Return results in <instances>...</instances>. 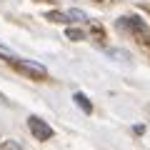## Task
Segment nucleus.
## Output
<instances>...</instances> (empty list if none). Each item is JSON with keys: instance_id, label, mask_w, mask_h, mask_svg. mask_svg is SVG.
I'll return each instance as SVG.
<instances>
[{"instance_id": "6", "label": "nucleus", "mask_w": 150, "mask_h": 150, "mask_svg": "<svg viewBox=\"0 0 150 150\" xmlns=\"http://www.w3.org/2000/svg\"><path fill=\"white\" fill-rule=\"evenodd\" d=\"M73 100H75V105H80L83 112H93V103L88 100L83 93H73Z\"/></svg>"}, {"instance_id": "8", "label": "nucleus", "mask_w": 150, "mask_h": 150, "mask_svg": "<svg viewBox=\"0 0 150 150\" xmlns=\"http://www.w3.org/2000/svg\"><path fill=\"white\" fill-rule=\"evenodd\" d=\"M0 58H8V60H15V55H13V50L8 48V45L0 43Z\"/></svg>"}, {"instance_id": "2", "label": "nucleus", "mask_w": 150, "mask_h": 150, "mask_svg": "<svg viewBox=\"0 0 150 150\" xmlns=\"http://www.w3.org/2000/svg\"><path fill=\"white\" fill-rule=\"evenodd\" d=\"M13 65H15L20 73L33 75V78H45V75H48V68H45L43 63H38V60H23V58H15V60H13Z\"/></svg>"}, {"instance_id": "10", "label": "nucleus", "mask_w": 150, "mask_h": 150, "mask_svg": "<svg viewBox=\"0 0 150 150\" xmlns=\"http://www.w3.org/2000/svg\"><path fill=\"white\" fill-rule=\"evenodd\" d=\"M5 148H8V150H23V148H20V145H18V143H8Z\"/></svg>"}, {"instance_id": "4", "label": "nucleus", "mask_w": 150, "mask_h": 150, "mask_svg": "<svg viewBox=\"0 0 150 150\" xmlns=\"http://www.w3.org/2000/svg\"><path fill=\"white\" fill-rule=\"evenodd\" d=\"M118 28H130V30H138V35H143V38L150 33V28L143 23V18H140V15H128V18H120V20H118Z\"/></svg>"}, {"instance_id": "5", "label": "nucleus", "mask_w": 150, "mask_h": 150, "mask_svg": "<svg viewBox=\"0 0 150 150\" xmlns=\"http://www.w3.org/2000/svg\"><path fill=\"white\" fill-rule=\"evenodd\" d=\"M105 55L110 60H118V63H133V55H130L128 50H123V48H108Z\"/></svg>"}, {"instance_id": "3", "label": "nucleus", "mask_w": 150, "mask_h": 150, "mask_svg": "<svg viewBox=\"0 0 150 150\" xmlns=\"http://www.w3.org/2000/svg\"><path fill=\"white\" fill-rule=\"evenodd\" d=\"M28 128H30V133L35 135L38 140H50L53 138V128H50L43 118H38V115H30V118H28Z\"/></svg>"}, {"instance_id": "7", "label": "nucleus", "mask_w": 150, "mask_h": 150, "mask_svg": "<svg viewBox=\"0 0 150 150\" xmlns=\"http://www.w3.org/2000/svg\"><path fill=\"white\" fill-rule=\"evenodd\" d=\"M65 35H68L70 40H85V33H83L80 28H68V30H65Z\"/></svg>"}, {"instance_id": "1", "label": "nucleus", "mask_w": 150, "mask_h": 150, "mask_svg": "<svg viewBox=\"0 0 150 150\" xmlns=\"http://www.w3.org/2000/svg\"><path fill=\"white\" fill-rule=\"evenodd\" d=\"M48 20H58V23H88V13H83L80 8H70V10H53L48 13Z\"/></svg>"}, {"instance_id": "9", "label": "nucleus", "mask_w": 150, "mask_h": 150, "mask_svg": "<svg viewBox=\"0 0 150 150\" xmlns=\"http://www.w3.org/2000/svg\"><path fill=\"white\" fill-rule=\"evenodd\" d=\"M133 133H135V135H143V133H145V125H135Z\"/></svg>"}]
</instances>
